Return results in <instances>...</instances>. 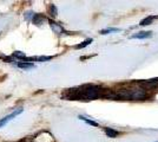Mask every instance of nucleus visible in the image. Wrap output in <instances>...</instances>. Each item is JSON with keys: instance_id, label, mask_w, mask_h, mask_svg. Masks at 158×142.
Here are the masks:
<instances>
[{"instance_id": "obj_12", "label": "nucleus", "mask_w": 158, "mask_h": 142, "mask_svg": "<svg viewBox=\"0 0 158 142\" xmlns=\"http://www.w3.org/2000/svg\"><path fill=\"white\" fill-rule=\"evenodd\" d=\"M156 142H158V141H156Z\"/></svg>"}, {"instance_id": "obj_3", "label": "nucleus", "mask_w": 158, "mask_h": 142, "mask_svg": "<svg viewBox=\"0 0 158 142\" xmlns=\"http://www.w3.org/2000/svg\"><path fill=\"white\" fill-rule=\"evenodd\" d=\"M139 85L143 87L144 89H155L158 88V78H152V80H148V81L139 82Z\"/></svg>"}, {"instance_id": "obj_11", "label": "nucleus", "mask_w": 158, "mask_h": 142, "mask_svg": "<svg viewBox=\"0 0 158 142\" xmlns=\"http://www.w3.org/2000/svg\"><path fill=\"white\" fill-rule=\"evenodd\" d=\"M14 57H17V58H19V59H21L23 61V58H25V54L24 52H20V51H15L13 54Z\"/></svg>"}, {"instance_id": "obj_8", "label": "nucleus", "mask_w": 158, "mask_h": 142, "mask_svg": "<svg viewBox=\"0 0 158 142\" xmlns=\"http://www.w3.org/2000/svg\"><path fill=\"white\" fill-rule=\"evenodd\" d=\"M17 65H18L20 69H32V68H34V64H33V63H26V62H23V63L19 62Z\"/></svg>"}, {"instance_id": "obj_1", "label": "nucleus", "mask_w": 158, "mask_h": 142, "mask_svg": "<svg viewBox=\"0 0 158 142\" xmlns=\"http://www.w3.org/2000/svg\"><path fill=\"white\" fill-rule=\"evenodd\" d=\"M102 90L100 87L98 85H93V84H86L80 88L70 89L69 91V98L71 100H80V101H91V100H96L102 95Z\"/></svg>"}, {"instance_id": "obj_9", "label": "nucleus", "mask_w": 158, "mask_h": 142, "mask_svg": "<svg viewBox=\"0 0 158 142\" xmlns=\"http://www.w3.org/2000/svg\"><path fill=\"white\" fill-rule=\"evenodd\" d=\"M92 43V39L90 38V39H86L85 41H83L81 44H79V45H76V49H83V47H85V46H87V45H90Z\"/></svg>"}, {"instance_id": "obj_10", "label": "nucleus", "mask_w": 158, "mask_h": 142, "mask_svg": "<svg viewBox=\"0 0 158 142\" xmlns=\"http://www.w3.org/2000/svg\"><path fill=\"white\" fill-rule=\"evenodd\" d=\"M117 31H120V30H119V28H106V30H102L100 33L107 34V33H110V32H117Z\"/></svg>"}, {"instance_id": "obj_5", "label": "nucleus", "mask_w": 158, "mask_h": 142, "mask_svg": "<svg viewBox=\"0 0 158 142\" xmlns=\"http://www.w3.org/2000/svg\"><path fill=\"white\" fill-rule=\"evenodd\" d=\"M156 19H158V15H148L146 18H144V19H142V20H140L139 25H140V26H146V25H151L152 23L156 20Z\"/></svg>"}, {"instance_id": "obj_4", "label": "nucleus", "mask_w": 158, "mask_h": 142, "mask_svg": "<svg viewBox=\"0 0 158 142\" xmlns=\"http://www.w3.org/2000/svg\"><path fill=\"white\" fill-rule=\"evenodd\" d=\"M152 37V32H145V31H142V32H138V33H135L132 34L131 39H148V38H150Z\"/></svg>"}, {"instance_id": "obj_6", "label": "nucleus", "mask_w": 158, "mask_h": 142, "mask_svg": "<svg viewBox=\"0 0 158 142\" xmlns=\"http://www.w3.org/2000/svg\"><path fill=\"white\" fill-rule=\"evenodd\" d=\"M104 131H105V134L107 135V137H116V136L119 135V131L118 130H114L113 128H109V127H104Z\"/></svg>"}, {"instance_id": "obj_2", "label": "nucleus", "mask_w": 158, "mask_h": 142, "mask_svg": "<svg viewBox=\"0 0 158 142\" xmlns=\"http://www.w3.org/2000/svg\"><path fill=\"white\" fill-rule=\"evenodd\" d=\"M21 113H23V108H19V109H17V110H14L13 113H11L10 115H7V116H5L4 118H1V120H0V128H2L4 126H6L11 120H13L15 116H18L19 114H21Z\"/></svg>"}, {"instance_id": "obj_7", "label": "nucleus", "mask_w": 158, "mask_h": 142, "mask_svg": "<svg viewBox=\"0 0 158 142\" xmlns=\"http://www.w3.org/2000/svg\"><path fill=\"white\" fill-rule=\"evenodd\" d=\"M79 120H81V121H84L85 123H87V124H90V126H93V127H99L98 122H94L92 121V120H90V118H87V117H85V116H81L79 115L78 116Z\"/></svg>"}]
</instances>
